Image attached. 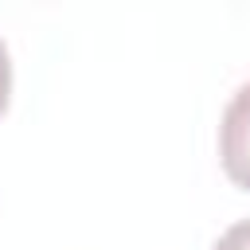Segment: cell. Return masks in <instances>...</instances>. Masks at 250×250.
Here are the masks:
<instances>
[{"instance_id": "cell-1", "label": "cell", "mask_w": 250, "mask_h": 250, "mask_svg": "<svg viewBox=\"0 0 250 250\" xmlns=\"http://www.w3.org/2000/svg\"><path fill=\"white\" fill-rule=\"evenodd\" d=\"M219 160L230 184H238L242 191H250V82H242L227 109H223V125H219Z\"/></svg>"}, {"instance_id": "cell-2", "label": "cell", "mask_w": 250, "mask_h": 250, "mask_svg": "<svg viewBox=\"0 0 250 250\" xmlns=\"http://www.w3.org/2000/svg\"><path fill=\"white\" fill-rule=\"evenodd\" d=\"M211 250H250V219H238L234 227H227Z\"/></svg>"}, {"instance_id": "cell-3", "label": "cell", "mask_w": 250, "mask_h": 250, "mask_svg": "<svg viewBox=\"0 0 250 250\" xmlns=\"http://www.w3.org/2000/svg\"><path fill=\"white\" fill-rule=\"evenodd\" d=\"M8 94H12V55H8V43L0 39V113L8 109Z\"/></svg>"}]
</instances>
